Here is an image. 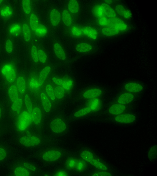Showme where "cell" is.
Wrapping results in <instances>:
<instances>
[{
    "mask_svg": "<svg viewBox=\"0 0 157 176\" xmlns=\"http://www.w3.org/2000/svg\"><path fill=\"white\" fill-rule=\"evenodd\" d=\"M7 153L3 148L0 147V161L4 160L6 156Z\"/></svg>",
    "mask_w": 157,
    "mask_h": 176,
    "instance_id": "cell-48",
    "label": "cell"
},
{
    "mask_svg": "<svg viewBox=\"0 0 157 176\" xmlns=\"http://www.w3.org/2000/svg\"><path fill=\"white\" fill-rule=\"evenodd\" d=\"M14 174L16 176H29V173L26 169L18 167L14 169Z\"/></svg>",
    "mask_w": 157,
    "mask_h": 176,
    "instance_id": "cell-30",
    "label": "cell"
},
{
    "mask_svg": "<svg viewBox=\"0 0 157 176\" xmlns=\"http://www.w3.org/2000/svg\"><path fill=\"white\" fill-rule=\"evenodd\" d=\"M29 22L31 29L35 31L39 25L37 17L34 13H32L30 16Z\"/></svg>",
    "mask_w": 157,
    "mask_h": 176,
    "instance_id": "cell-26",
    "label": "cell"
},
{
    "mask_svg": "<svg viewBox=\"0 0 157 176\" xmlns=\"http://www.w3.org/2000/svg\"><path fill=\"white\" fill-rule=\"evenodd\" d=\"M35 31L37 35L39 36H42L47 33V30L46 27L44 25L40 24H39Z\"/></svg>",
    "mask_w": 157,
    "mask_h": 176,
    "instance_id": "cell-36",
    "label": "cell"
},
{
    "mask_svg": "<svg viewBox=\"0 0 157 176\" xmlns=\"http://www.w3.org/2000/svg\"><path fill=\"white\" fill-rule=\"evenodd\" d=\"M31 55L33 61L35 63H37L39 60L38 58V50L36 47L33 46L31 48Z\"/></svg>",
    "mask_w": 157,
    "mask_h": 176,
    "instance_id": "cell-41",
    "label": "cell"
},
{
    "mask_svg": "<svg viewBox=\"0 0 157 176\" xmlns=\"http://www.w3.org/2000/svg\"><path fill=\"white\" fill-rule=\"evenodd\" d=\"M61 152L58 150L53 149L48 151L43 154L42 158L47 162H53L58 160L61 156Z\"/></svg>",
    "mask_w": 157,
    "mask_h": 176,
    "instance_id": "cell-8",
    "label": "cell"
},
{
    "mask_svg": "<svg viewBox=\"0 0 157 176\" xmlns=\"http://www.w3.org/2000/svg\"><path fill=\"white\" fill-rule=\"evenodd\" d=\"M9 97L12 102H13L18 98L17 89L15 85H12L8 90Z\"/></svg>",
    "mask_w": 157,
    "mask_h": 176,
    "instance_id": "cell-20",
    "label": "cell"
},
{
    "mask_svg": "<svg viewBox=\"0 0 157 176\" xmlns=\"http://www.w3.org/2000/svg\"><path fill=\"white\" fill-rule=\"evenodd\" d=\"M50 127L53 132L56 133H61L66 130L67 125L65 122L62 119L56 118L50 122Z\"/></svg>",
    "mask_w": 157,
    "mask_h": 176,
    "instance_id": "cell-5",
    "label": "cell"
},
{
    "mask_svg": "<svg viewBox=\"0 0 157 176\" xmlns=\"http://www.w3.org/2000/svg\"><path fill=\"white\" fill-rule=\"evenodd\" d=\"M90 163L96 168L102 171H105L108 170L107 168L104 164L94 158Z\"/></svg>",
    "mask_w": 157,
    "mask_h": 176,
    "instance_id": "cell-31",
    "label": "cell"
},
{
    "mask_svg": "<svg viewBox=\"0 0 157 176\" xmlns=\"http://www.w3.org/2000/svg\"><path fill=\"white\" fill-rule=\"evenodd\" d=\"M88 105L92 111L99 110L103 103L104 97L96 98L90 99Z\"/></svg>",
    "mask_w": 157,
    "mask_h": 176,
    "instance_id": "cell-11",
    "label": "cell"
},
{
    "mask_svg": "<svg viewBox=\"0 0 157 176\" xmlns=\"http://www.w3.org/2000/svg\"><path fill=\"white\" fill-rule=\"evenodd\" d=\"M57 176H65L67 175V174L64 171H60L58 172L56 174Z\"/></svg>",
    "mask_w": 157,
    "mask_h": 176,
    "instance_id": "cell-54",
    "label": "cell"
},
{
    "mask_svg": "<svg viewBox=\"0 0 157 176\" xmlns=\"http://www.w3.org/2000/svg\"><path fill=\"white\" fill-rule=\"evenodd\" d=\"M62 20L64 24L67 26H70L72 22L71 16L66 10H63L62 13Z\"/></svg>",
    "mask_w": 157,
    "mask_h": 176,
    "instance_id": "cell-25",
    "label": "cell"
},
{
    "mask_svg": "<svg viewBox=\"0 0 157 176\" xmlns=\"http://www.w3.org/2000/svg\"><path fill=\"white\" fill-rule=\"evenodd\" d=\"M84 167V164L81 162H79L77 165V168L79 170H82Z\"/></svg>",
    "mask_w": 157,
    "mask_h": 176,
    "instance_id": "cell-53",
    "label": "cell"
},
{
    "mask_svg": "<svg viewBox=\"0 0 157 176\" xmlns=\"http://www.w3.org/2000/svg\"><path fill=\"white\" fill-rule=\"evenodd\" d=\"M75 162L74 160L72 159L68 161L67 163L68 166L70 168H73L75 166Z\"/></svg>",
    "mask_w": 157,
    "mask_h": 176,
    "instance_id": "cell-52",
    "label": "cell"
},
{
    "mask_svg": "<svg viewBox=\"0 0 157 176\" xmlns=\"http://www.w3.org/2000/svg\"><path fill=\"white\" fill-rule=\"evenodd\" d=\"M82 33L85 35L93 39H95L98 36L97 30L90 27H85L82 29Z\"/></svg>",
    "mask_w": 157,
    "mask_h": 176,
    "instance_id": "cell-16",
    "label": "cell"
},
{
    "mask_svg": "<svg viewBox=\"0 0 157 176\" xmlns=\"http://www.w3.org/2000/svg\"><path fill=\"white\" fill-rule=\"evenodd\" d=\"M22 5L25 13L27 14L30 13L31 10L30 1L29 0H22Z\"/></svg>",
    "mask_w": 157,
    "mask_h": 176,
    "instance_id": "cell-38",
    "label": "cell"
},
{
    "mask_svg": "<svg viewBox=\"0 0 157 176\" xmlns=\"http://www.w3.org/2000/svg\"><path fill=\"white\" fill-rule=\"evenodd\" d=\"M2 2V0H0V4Z\"/></svg>",
    "mask_w": 157,
    "mask_h": 176,
    "instance_id": "cell-57",
    "label": "cell"
},
{
    "mask_svg": "<svg viewBox=\"0 0 157 176\" xmlns=\"http://www.w3.org/2000/svg\"><path fill=\"white\" fill-rule=\"evenodd\" d=\"M92 176H110L111 175L110 173L106 171H101L94 173L92 175Z\"/></svg>",
    "mask_w": 157,
    "mask_h": 176,
    "instance_id": "cell-49",
    "label": "cell"
},
{
    "mask_svg": "<svg viewBox=\"0 0 157 176\" xmlns=\"http://www.w3.org/2000/svg\"><path fill=\"white\" fill-rule=\"evenodd\" d=\"M73 84L72 80H70L64 79L62 85V87L66 90H69Z\"/></svg>",
    "mask_w": 157,
    "mask_h": 176,
    "instance_id": "cell-45",
    "label": "cell"
},
{
    "mask_svg": "<svg viewBox=\"0 0 157 176\" xmlns=\"http://www.w3.org/2000/svg\"><path fill=\"white\" fill-rule=\"evenodd\" d=\"M54 93L55 96L58 99L62 98L64 95V89L60 86L56 87L54 89Z\"/></svg>",
    "mask_w": 157,
    "mask_h": 176,
    "instance_id": "cell-35",
    "label": "cell"
},
{
    "mask_svg": "<svg viewBox=\"0 0 157 176\" xmlns=\"http://www.w3.org/2000/svg\"><path fill=\"white\" fill-rule=\"evenodd\" d=\"M80 156L83 159L89 163L94 159L93 154L91 152L87 150L82 151L80 153Z\"/></svg>",
    "mask_w": 157,
    "mask_h": 176,
    "instance_id": "cell-32",
    "label": "cell"
},
{
    "mask_svg": "<svg viewBox=\"0 0 157 176\" xmlns=\"http://www.w3.org/2000/svg\"><path fill=\"white\" fill-rule=\"evenodd\" d=\"M22 31L25 40L26 42H28L31 39V35L29 27L26 24H23Z\"/></svg>",
    "mask_w": 157,
    "mask_h": 176,
    "instance_id": "cell-28",
    "label": "cell"
},
{
    "mask_svg": "<svg viewBox=\"0 0 157 176\" xmlns=\"http://www.w3.org/2000/svg\"><path fill=\"white\" fill-rule=\"evenodd\" d=\"M54 50L57 57L62 60H64L66 58L65 52L60 44L55 43L54 45Z\"/></svg>",
    "mask_w": 157,
    "mask_h": 176,
    "instance_id": "cell-17",
    "label": "cell"
},
{
    "mask_svg": "<svg viewBox=\"0 0 157 176\" xmlns=\"http://www.w3.org/2000/svg\"><path fill=\"white\" fill-rule=\"evenodd\" d=\"M157 155V146L156 145L153 146L150 149L148 154V156L150 160L155 159Z\"/></svg>",
    "mask_w": 157,
    "mask_h": 176,
    "instance_id": "cell-40",
    "label": "cell"
},
{
    "mask_svg": "<svg viewBox=\"0 0 157 176\" xmlns=\"http://www.w3.org/2000/svg\"><path fill=\"white\" fill-rule=\"evenodd\" d=\"M91 111L90 108L87 107L76 112L74 114V116L76 117H81L88 114Z\"/></svg>",
    "mask_w": 157,
    "mask_h": 176,
    "instance_id": "cell-34",
    "label": "cell"
},
{
    "mask_svg": "<svg viewBox=\"0 0 157 176\" xmlns=\"http://www.w3.org/2000/svg\"><path fill=\"white\" fill-rule=\"evenodd\" d=\"M107 27H113L120 31L125 30L127 27L126 24L121 19L117 17H107Z\"/></svg>",
    "mask_w": 157,
    "mask_h": 176,
    "instance_id": "cell-7",
    "label": "cell"
},
{
    "mask_svg": "<svg viewBox=\"0 0 157 176\" xmlns=\"http://www.w3.org/2000/svg\"><path fill=\"white\" fill-rule=\"evenodd\" d=\"M23 100L21 98H18L16 100L13 102L11 109L14 112L19 113L22 107Z\"/></svg>",
    "mask_w": 157,
    "mask_h": 176,
    "instance_id": "cell-27",
    "label": "cell"
},
{
    "mask_svg": "<svg viewBox=\"0 0 157 176\" xmlns=\"http://www.w3.org/2000/svg\"><path fill=\"white\" fill-rule=\"evenodd\" d=\"M50 18L53 26H55L58 25L61 19L60 14L59 11L56 9H52L50 13Z\"/></svg>",
    "mask_w": 157,
    "mask_h": 176,
    "instance_id": "cell-13",
    "label": "cell"
},
{
    "mask_svg": "<svg viewBox=\"0 0 157 176\" xmlns=\"http://www.w3.org/2000/svg\"><path fill=\"white\" fill-rule=\"evenodd\" d=\"M144 89V85L136 81H129L122 85L121 91L139 94Z\"/></svg>",
    "mask_w": 157,
    "mask_h": 176,
    "instance_id": "cell-2",
    "label": "cell"
},
{
    "mask_svg": "<svg viewBox=\"0 0 157 176\" xmlns=\"http://www.w3.org/2000/svg\"><path fill=\"white\" fill-rule=\"evenodd\" d=\"M114 120L118 123H130L134 122L136 119V116L131 113H123L114 116Z\"/></svg>",
    "mask_w": 157,
    "mask_h": 176,
    "instance_id": "cell-9",
    "label": "cell"
},
{
    "mask_svg": "<svg viewBox=\"0 0 157 176\" xmlns=\"http://www.w3.org/2000/svg\"><path fill=\"white\" fill-rule=\"evenodd\" d=\"M139 95L120 90L112 100L111 102L124 105H129L136 100Z\"/></svg>",
    "mask_w": 157,
    "mask_h": 176,
    "instance_id": "cell-1",
    "label": "cell"
},
{
    "mask_svg": "<svg viewBox=\"0 0 157 176\" xmlns=\"http://www.w3.org/2000/svg\"><path fill=\"white\" fill-rule=\"evenodd\" d=\"M51 68L49 66H47L44 68L40 73L38 83L40 86H41L44 82L46 79L51 71Z\"/></svg>",
    "mask_w": 157,
    "mask_h": 176,
    "instance_id": "cell-19",
    "label": "cell"
},
{
    "mask_svg": "<svg viewBox=\"0 0 157 176\" xmlns=\"http://www.w3.org/2000/svg\"><path fill=\"white\" fill-rule=\"evenodd\" d=\"M19 141L23 145L27 147H32L39 144L40 140L39 138L36 136H25L20 138Z\"/></svg>",
    "mask_w": 157,
    "mask_h": 176,
    "instance_id": "cell-10",
    "label": "cell"
},
{
    "mask_svg": "<svg viewBox=\"0 0 157 176\" xmlns=\"http://www.w3.org/2000/svg\"><path fill=\"white\" fill-rule=\"evenodd\" d=\"M115 9L118 14L125 19H129L132 17V14L130 11L122 5H117Z\"/></svg>",
    "mask_w": 157,
    "mask_h": 176,
    "instance_id": "cell-12",
    "label": "cell"
},
{
    "mask_svg": "<svg viewBox=\"0 0 157 176\" xmlns=\"http://www.w3.org/2000/svg\"><path fill=\"white\" fill-rule=\"evenodd\" d=\"M23 166L26 168L33 171H35L36 169V167L34 165L29 163H24Z\"/></svg>",
    "mask_w": 157,
    "mask_h": 176,
    "instance_id": "cell-47",
    "label": "cell"
},
{
    "mask_svg": "<svg viewBox=\"0 0 157 176\" xmlns=\"http://www.w3.org/2000/svg\"><path fill=\"white\" fill-rule=\"evenodd\" d=\"M1 116H2V109L0 107V119L1 117Z\"/></svg>",
    "mask_w": 157,
    "mask_h": 176,
    "instance_id": "cell-56",
    "label": "cell"
},
{
    "mask_svg": "<svg viewBox=\"0 0 157 176\" xmlns=\"http://www.w3.org/2000/svg\"><path fill=\"white\" fill-rule=\"evenodd\" d=\"M119 31L116 29L111 27H104L101 30L102 34L107 36H111L116 35L118 34Z\"/></svg>",
    "mask_w": 157,
    "mask_h": 176,
    "instance_id": "cell-21",
    "label": "cell"
},
{
    "mask_svg": "<svg viewBox=\"0 0 157 176\" xmlns=\"http://www.w3.org/2000/svg\"><path fill=\"white\" fill-rule=\"evenodd\" d=\"M101 6L103 8L105 17L109 18L116 17V14L115 10L108 4L103 3Z\"/></svg>",
    "mask_w": 157,
    "mask_h": 176,
    "instance_id": "cell-14",
    "label": "cell"
},
{
    "mask_svg": "<svg viewBox=\"0 0 157 176\" xmlns=\"http://www.w3.org/2000/svg\"><path fill=\"white\" fill-rule=\"evenodd\" d=\"M38 58L40 62L44 63L47 59V55L42 50L39 49L38 50Z\"/></svg>",
    "mask_w": 157,
    "mask_h": 176,
    "instance_id": "cell-42",
    "label": "cell"
},
{
    "mask_svg": "<svg viewBox=\"0 0 157 176\" xmlns=\"http://www.w3.org/2000/svg\"><path fill=\"white\" fill-rule=\"evenodd\" d=\"M105 2H106L105 3L108 4H111L112 2V0H106V1H105Z\"/></svg>",
    "mask_w": 157,
    "mask_h": 176,
    "instance_id": "cell-55",
    "label": "cell"
},
{
    "mask_svg": "<svg viewBox=\"0 0 157 176\" xmlns=\"http://www.w3.org/2000/svg\"><path fill=\"white\" fill-rule=\"evenodd\" d=\"M52 80L56 84L58 85L61 86L63 82L64 79L55 77H53L52 78Z\"/></svg>",
    "mask_w": 157,
    "mask_h": 176,
    "instance_id": "cell-51",
    "label": "cell"
},
{
    "mask_svg": "<svg viewBox=\"0 0 157 176\" xmlns=\"http://www.w3.org/2000/svg\"><path fill=\"white\" fill-rule=\"evenodd\" d=\"M45 90L46 93L51 99L52 101L54 100L55 96L52 86L50 84H47L45 86Z\"/></svg>",
    "mask_w": 157,
    "mask_h": 176,
    "instance_id": "cell-39",
    "label": "cell"
},
{
    "mask_svg": "<svg viewBox=\"0 0 157 176\" xmlns=\"http://www.w3.org/2000/svg\"><path fill=\"white\" fill-rule=\"evenodd\" d=\"M92 47L89 44L86 43H81L78 44L76 46V50L79 52L85 53L90 51Z\"/></svg>",
    "mask_w": 157,
    "mask_h": 176,
    "instance_id": "cell-22",
    "label": "cell"
},
{
    "mask_svg": "<svg viewBox=\"0 0 157 176\" xmlns=\"http://www.w3.org/2000/svg\"><path fill=\"white\" fill-rule=\"evenodd\" d=\"M17 88L19 92L23 94L26 88V82L24 78L21 76L18 78L17 80Z\"/></svg>",
    "mask_w": 157,
    "mask_h": 176,
    "instance_id": "cell-23",
    "label": "cell"
},
{
    "mask_svg": "<svg viewBox=\"0 0 157 176\" xmlns=\"http://www.w3.org/2000/svg\"><path fill=\"white\" fill-rule=\"evenodd\" d=\"M99 24L102 26H106L107 24V17L103 16L98 18Z\"/></svg>",
    "mask_w": 157,
    "mask_h": 176,
    "instance_id": "cell-50",
    "label": "cell"
},
{
    "mask_svg": "<svg viewBox=\"0 0 157 176\" xmlns=\"http://www.w3.org/2000/svg\"><path fill=\"white\" fill-rule=\"evenodd\" d=\"M105 93V89L100 86H95L85 91L83 95L85 99H91L104 97Z\"/></svg>",
    "mask_w": 157,
    "mask_h": 176,
    "instance_id": "cell-3",
    "label": "cell"
},
{
    "mask_svg": "<svg viewBox=\"0 0 157 176\" xmlns=\"http://www.w3.org/2000/svg\"><path fill=\"white\" fill-rule=\"evenodd\" d=\"M68 8L69 11L71 13H77L79 9L78 1L75 0H70L68 3Z\"/></svg>",
    "mask_w": 157,
    "mask_h": 176,
    "instance_id": "cell-24",
    "label": "cell"
},
{
    "mask_svg": "<svg viewBox=\"0 0 157 176\" xmlns=\"http://www.w3.org/2000/svg\"><path fill=\"white\" fill-rule=\"evenodd\" d=\"M40 99L44 111L47 112H50L51 108V104L47 96L44 93L40 94Z\"/></svg>",
    "mask_w": 157,
    "mask_h": 176,
    "instance_id": "cell-18",
    "label": "cell"
},
{
    "mask_svg": "<svg viewBox=\"0 0 157 176\" xmlns=\"http://www.w3.org/2000/svg\"><path fill=\"white\" fill-rule=\"evenodd\" d=\"M16 77V73L13 68L10 69L7 72L6 75V78L7 81L11 83L13 82Z\"/></svg>",
    "mask_w": 157,
    "mask_h": 176,
    "instance_id": "cell-29",
    "label": "cell"
},
{
    "mask_svg": "<svg viewBox=\"0 0 157 176\" xmlns=\"http://www.w3.org/2000/svg\"><path fill=\"white\" fill-rule=\"evenodd\" d=\"M94 14L98 18L105 16L103 8L101 5L95 6L93 10Z\"/></svg>",
    "mask_w": 157,
    "mask_h": 176,
    "instance_id": "cell-33",
    "label": "cell"
},
{
    "mask_svg": "<svg viewBox=\"0 0 157 176\" xmlns=\"http://www.w3.org/2000/svg\"><path fill=\"white\" fill-rule=\"evenodd\" d=\"M32 121L31 116L26 111L22 112L18 117L17 128L21 131H24L30 124Z\"/></svg>",
    "mask_w": 157,
    "mask_h": 176,
    "instance_id": "cell-4",
    "label": "cell"
},
{
    "mask_svg": "<svg viewBox=\"0 0 157 176\" xmlns=\"http://www.w3.org/2000/svg\"><path fill=\"white\" fill-rule=\"evenodd\" d=\"M5 48L6 52L8 53H11L13 50V44L11 41L8 39L6 42Z\"/></svg>",
    "mask_w": 157,
    "mask_h": 176,
    "instance_id": "cell-46",
    "label": "cell"
},
{
    "mask_svg": "<svg viewBox=\"0 0 157 176\" xmlns=\"http://www.w3.org/2000/svg\"><path fill=\"white\" fill-rule=\"evenodd\" d=\"M24 101L26 108L30 114H31L33 110V105L30 98L28 94H26Z\"/></svg>",
    "mask_w": 157,
    "mask_h": 176,
    "instance_id": "cell-37",
    "label": "cell"
},
{
    "mask_svg": "<svg viewBox=\"0 0 157 176\" xmlns=\"http://www.w3.org/2000/svg\"><path fill=\"white\" fill-rule=\"evenodd\" d=\"M32 120L33 123L36 125H39L41 122L42 113L40 109L35 107L31 113Z\"/></svg>",
    "mask_w": 157,
    "mask_h": 176,
    "instance_id": "cell-15",
    "label": "cell"
},
{
    "mask_svg": "<svg viewBox=\"0 0 157 176\" xmlns=\"http://www.w3.org/2000/svg\"><path fill=\"white\" fill-rule=\"evenodd\" d=\"M29 85L30 87L33 90L38 89L40 86L38 81L34 79H32L30 80Z\"/></svg>",
    "mask_w": 157,
    "mask_h": 176,
    "instance_id": "cell-44",
    "label": "cell"
},
{
    "mask_svg": "<svg viewBox=\"0 0 157 176\" xmlns=\"http://www.w3.org/2000/svg\"><path fill=\"white\" fill-rule=\"evenodd\" d=\"M118 103L111 102L108 109V113L110 115L116 116L123 113L126 111L127 106Z\"/></svg>",
    "mask_w": 157,
    "mask_h": 176,
    "instance_id": "cell-6",
    "label": "cell"
},
{
    "mask_svg": "<svg viewBox=\"0 0 157 176\" xmlns=\"http://www.w3.org/2000/svg\"><path fill=\"white\" fill-rule=\"evenodd\" d=\"M71 31L72 34L77 37L80 36L83 33L82 29L76 26L72 27Z\"/></svg>",
    "mask_w": 157,
    "mask_h": 176,
    "instance_id": "cell-43",
    "label": "cell"
}]
</instances>
